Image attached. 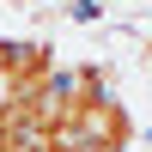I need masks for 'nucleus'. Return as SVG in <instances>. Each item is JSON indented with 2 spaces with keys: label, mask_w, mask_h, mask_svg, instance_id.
I'll use <instances>...</instances> for the list:
<instances>
[{
  "label": "nucleus",
  "mask_w": 152,
  "mask_h": 152,
  "mask_svg": "<svg viewBox=\"0 0 152 152\" xmlns=\"http://www.w3.org/2000/svg\"><path fill=\"white\" fill-rule=\"evenodd\" d=\"M146 73H152V37H146Z\"/></svg>",
  "instance_id": "1"
}]
</instances>
